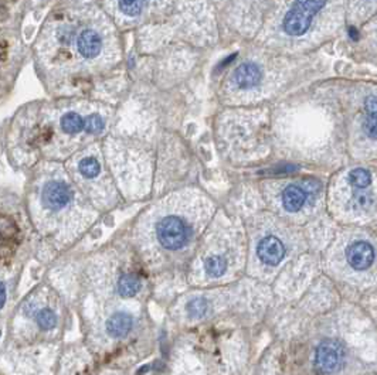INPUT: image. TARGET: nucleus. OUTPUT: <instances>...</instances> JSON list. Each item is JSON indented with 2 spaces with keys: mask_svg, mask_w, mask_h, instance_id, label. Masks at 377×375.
<instances>
[{
  "mask_svg": "<svg viewBox=\"0 0 377 375\" xmlns=\"http://www.w3.org/2000/svg\"><path fill=\"white\" fill-rule=\"evenodd\" d=\"M34 53L52 84L103 74L122 59L119 29L98 2L70 5L47 17Z\"/></svg>",
  "mask_w": 377,
  "mask_h": 375,
  "instance_id": "obj_1",
  "label": "nucleus"
},
{
  "mask_svg": "<svg viewBox=\"0 0 377 375\" xmlns=\"http://www.w3.org/2000/svg\"><path fill=\"white\" fill-rule=\"evenodd\" d=\"M334 3L335 0H276L256 40L269 50L305 49L320 36Z\"/></svg>",
  "mask_w": 377,
  "mask_h": 375,
  "instance_id": "obj_2",
  "label": "nucleus"
},
{
  "mask_svg": "<svg viewBox=\"0 0 377 375\" xmlns=\"http://www.w3.org/2000/svg\"><path fill=\"white\" fill-rule=\"evenodd\" d=\"M112 109L96 101H66L44 112L45 142L60 146H80L91 139H101L110 125Z\"/></svg>",
  "mask_w": 377,
  "mask_h": 375,
  "instance_id": "obj_3",
  "label": "nucleus"
},
{
  "mask_svg": "<svg viewBox=\"0 0 377 375\" xmlns=\"http://www.w3.org/2000/svg\"><path fill=\"white\" fill-rule=\"evenodd\" d=\"M268 70L257 57H246L232 66L223 82L224 102L230 105L249 107L263 98L268 89Z\"/></svg>",
  "mask_w": 377,
  "mask_h": 375,
  "instance_id": "obj_4",
  "label": "nucleus"
},
{
  "mask_svg": "<svg viewBox=\"0 0 377 375\" xmlns=\"http://www.w3.org/2000/svg\"><path fill=\"white\" fill-rule=\"evenodd\" d=\"M175 0H98L119 30L155 23L166 17Z\"/></svg>",
  "mask_w": 377,
  "mask_h": 375,
  "instance_id": "obj_5",
  "label": "nucleus"
},
{
  "mask_svg": "<svg viewBox=\"0 0 377 375\" xmlns=\"http://www.w3.org/2000/svg\"><path fill=\"white\" fill-rule=\"evenodd\" d=\"M156 237L166 250H179L191 237V228L179 215H166L156 224Z\"/></svg>",
  "mask_w": 377,
  "mask_h": 375,
  "instance_id": "obj_6",
  "label": "nucleus"
},
{
  "mask_svg": "<svg viewBox=\"0 0 377 375\" xmlns=\"http://www.w3.org/2000/svg\"><path fill=\"white\" fill-rule=\"evenodd\" d=\"M40 200L47 210L59 211L73 203L74 190L66 180L49 178L41 185Z\"/></svg>",
  "mask_w": 377,
  "mask_h": 375,
  "instance_id": "obj_7",
  "label": "nucleus"
},
{
  "mask_svg": "<svg viewBox=\"0 0 377 375\" xmlns=\"http://www.w3.org/2000/svg\"><path fill=\"white\" fill-rule=\"evenodd\" d=\"M343 357V349L338 342L325 340L316 349L315 368L323 375L334 374L341 368Z\"/></svg>",
  "mask_w": 377,
  "mask_h": 375,
  "instance_id": "obj_8",
  "label": "nucleus"
},
{
  "mask_svg": "<svg viewBox=\"0 0 377 375\" xmlns=\"http://www.w3.org/2000/svg\"><path fill=\"white\" fill-rule=\"evenodd\" d=\"M316 190H318L316 183H306L305 185L295 183L288 184L281 193L282 207H284L288 213H297L306 204L311 194H313Z\"/></svg>",
  "mask_w": 377,
  "mask_h": 375,
  "instance_id": "obj_9",
  "label": "nucleus"
},
{
  "mask_svg": "<svg viewBox=\"0 0 377 375\" xmlns=\"http://www.w3.org/2000/svg\"><path fill=\"white\" fill-rule=\"evenodd\" d=\"M257 255L265 265H278L286 257V247L278 238L267 237L260 241L257 247Z\"/></svg>",
  "mask_w": 377,
  "mask_h": 375,
  "instance_id": "obj_10",
  "label": "nucleus"
},
{
  "mask_svg": "<svg viewBox=\"0 0 377 375\" xmlns=\"http://www.w3.org/2000/svg\"><path fill=\"white\" fill-rule=\"evenodd\" d=\"M348 262L357 270L367 269L374 261V250L366 241H357L352 244L346 252Z\"/></svg>",
  "mask_w": 377,
  "mask_h": 375,
  "instance_id": "obj_11",
  "label": "nucleus"
},
{
  "mask_svg": "<svg viewBox=\"0 0 377 375\" xmlns=\"http://www.w3.org/2000/svg\"><path fill=\"white\" fill-rule=\"evenodd\" d=\"M362 130L367 139L377 142V93H371L363 101Z\"/></svg>",
  "mask_w": 377,
  "mask_h": 375,
  "instance_id": "obj_12",
  "label": "nucleus"
},
{
  "mask_svg": "<svg viewBox=\"0 0 377 375\" xmlns=\"http://www.w3.org/2000/svg\"><path fill=\"white\" fill-rule=\"evenodd\" d=\"M132 324H133L132 317L128 313L118 312L112 314L107 321V332L110 333V336L117 339L125 337L131 332Z\"/></svg>",
  "mask_w": 377,
  "mask_h": 375,
  "instance_id": "obj_13",
  "label": "nucleus"
},
{
  "mask_svg": "<svg viewBox=\"0 0 377 375\" xmlns=\"http://www.w3.org/2000/svg\"><path fill=\"white\" fill-rule=\"evenodd\" d=\"M140 279L135 275H124L119 277V282H118V293L122 296V298H131V296H135L139 289H140Z\"/></svg>",
  "mask_w": 377,
  "mask_h": 375,
  "instance_id": "obj_14",
  "label": "nucleus"
},
{
  "mask_svg": "<svg viewBox=\"0 0 377 375\" xmlns=\"http://www.w3.org/2000/svg\"><path fill=\"white\" fill-rule=\"evenodd\" d=\"M349 181L355 187V189L364 190V189H367L369 184L371 183V176H370L369 170L357 167V169H353L349 173Z\"/></svg>",
  "mask_w": 377,
  "mask_h": 375,
  "instance_id": "obj_15",
  "label": "nucleus"
},
{
  "mask_svg": "<svg viewBox=\"0 0 377 375\" xmlns=\"http://www.w3.org/2000/svg\"><path fill=\"white\" fill-rule=\"evenodd\" d=\"M186 312L188 319H202L207 312V300L203 298L192 299L186 306Z\"/></svg>",
  "mask_w": 377,
  "mask_h": 375,
  "instance_id": "obj_16",
  "label": "nucleus"
},
{
  "mask_svg": "<svg viewBox=\"0 0 377 375\" xmlns=\"http://www.w3.org/2000/svg\"><path fill=\"white\" fill-rule=\"evenodd\" d=\"M205 269L210 276H221L226 269H227V263L221 257H210L206 259L205 262Z\"/></svg>",
  "mask_w": 377,
  "mask_h": 375,
  "instance_id": "obj_17",
  "label": "nucleus"
},
{
  "mask_svg": "<svg viewBox=\"0 0 377 375\" xmlns=\"http://www.w3.org/2000/svg\"><path fill=\"white\" fill-rule=\"evenodd\" d=\"M37 323L40 326V329L43 330H52L57 324V316L54 314L53 310L44 309L37 314Z\"/></svg>",
  "mask_w": 377,
  "mask_h": 375,
  "instance_id": "obj_18",
  "label": "nucleus"
},
{
  "mask_svg": "<svg viewBox=\"0 0 377 375\" xmlns=\"http://www.w3.org/2000/svg\"><path fill=\"white\" fill-rule=\"evenodd\" d=\"M355 203H356V207H359V208H367L373 204V197H371V194L362 193V194L356 196Z\"/></svg>",
  "mask_w": 377,
  "mask_h": 375,
  "instance_id": "obj_19",
  "label": "nucleus"
},
{
  "mask_svg": "<svg viewBox=\"0 0 377 375\" xmlns=\"http://www.w3.org/2000/svg\"><path fill=\"white\" fill-rule=\"evenodd\" d=\"M29 2L31 3V6H41L43 3L47 2V0H29Z\"/></svg>",
  "mask_w": 377,
  "mask_h": 375,
  "instance_id": "obj_20",
  "label": "nucleus"
},
{
  "mask_svg": "<svg viewBox=\"0 0 377 375\" xmlns=\"http://www.w3.org/2000/svg\"><path fill=\"white\" fill-rule=\"evenodd\" d=\"M0 289H2V306H5V303H6V286L2 285V288H0Z\"/></svg>",
  "mask_w": 377,
  "mask_h": 375,
  "instance_id": "obj_21",
  "label": "nucleus"
},
{
  "mask_svg": "<svg viewBox=\"0 0 377 375\" xmlns=\"http://www.w3.org/2000/svg\"><path fill=\"white\" fill-rule=\"evenodd\" d=\"M217 2H223V0H217Z\"/></svg>",
  "mask_w": 377,
  "mask_h": 375,
  "instance_id": "obj_22",
  "label": "nucleus"
}]
</instances>
